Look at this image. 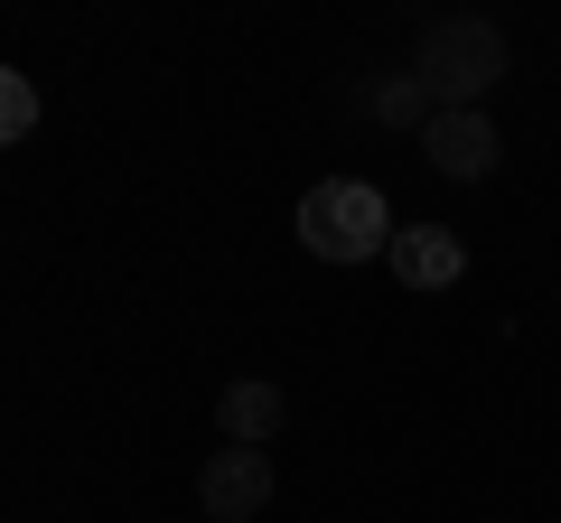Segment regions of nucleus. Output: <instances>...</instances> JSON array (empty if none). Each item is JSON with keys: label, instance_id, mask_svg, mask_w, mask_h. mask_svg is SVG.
<instances>
[{"label": "nucleus", "instance_id": "obj_1", "mask_svg": "<svg viewBox=\"0 0 561 523\" xmlns=\"http://www.w3.org/2000/svg\"><path fill=\"white\" fill-rule=\"evenodd\" d=\"M412 75H421V94L440 103V113H478V103L505 84V28L478 20V10H449V20L421 28Z\"/></svg>", "mask_w": 561, "mask_h": 523}, {"label": "nucleus", "instance_id": "obj_2", "mask_svg": "<svg viewBox=\"0 0 561 523\" xmlns=\"http://www.w3.org/2000/svg\"><path fill=\"white\" fill-rule=\"evenodd\" d=\"M300 243L319 262H375V253H393V206L365 178H319L300 197Z\"/></svg>", "mask_w": 561, "mask_h": 523}, {"label": "nucleus", "instance_id": "obj_3", "mask_svg": "<svg viewBox=\"0 0 561 523\" xmlns=\"http://www.w3.org/2000/svg\"><path fill=\"white\" fill-rule=\"evenodd\" d=\"M272 504V449H216L197 467V514L206 523H253Z\"/></svg>", "mask_w": 561, "mask_h": 523}, {"label": "nucleus", "instance_id": "obj_4", "mask_svg": "<svg viewBox=\"0 0 561 523\" xmlns=\"http://www.w3.org/2000/svg\"><path fill=\"white\" fill-rule=\"evenodd\" d=\"M421 150H431V168L440 178H496V160H505V141H496V121L486 113H431L421 121Z\"/></svg>", "mask_w": 561, "mask_h": 523}, {"label": "nucleus", "instance_id": "obj_5", "mask_svg": "<svg viewBox=\"0 0 561 523\" xmlns=\"http://www.w3.org/2000/svg\"><path fill=\"white\" fill-rule=\"evenodd\" d=\"M280 421H290V393H280L272 374H234V383L216 393V430H225V449H272Z\"/></svg>", "mask_w": 561, "mask_h": 523}, {"label": "nucleus", "instance_id": "obj_6", "mask_svg": "<svg viewBox=\"0 0 561 523\" xmlns=\"http://www.w3.org/2000/svg\"><path fill=\"white\" fill-rule=\"evenodd\" d=\"M393 281L412 290H459L468 281V243L449 224H393Z\"/></svg>", "mask_w": 561, "mask_h": 523}, {"label": "nucleus", "instance_id": "obj_7", "mask_svg": "<svg viewBox=\"0 0 561 523\" xmlns=\"http://www.w3.org/2000/svg\"><path fill=\"white\" fill-rule=\"evenodd\" d=\"M375 113L393 121V131H421V121L440 113V103L421 94V75H412V66H402V75H383V84H375Z\"/></svg>", "mask_w": 561, "mask_h": 523}, {"label": "nucleus", "instance_id": "obj_8", "mask_svg": "<svg viewBox=\"0 0 561 523\" xmlns=\"http://www.w3.org/2000/svg\"><path fill=\"white\" fill-rule=\"evenodd\" d=\"M28 131H38V84H28L20 66H0V150L28 141Z\"/></svg>", "mask_w": 561, "mask_h": 523}]
</instances>
